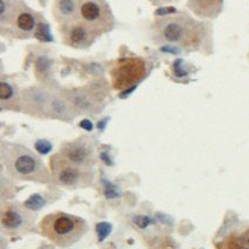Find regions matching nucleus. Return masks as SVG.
Returning a JSON list of instances; mask_svg holds the SVG:
<instances>
[{
    "label": "nucleus",
    "instance_id": "nucleus-3",
    "mask_svg": "<svg viewBox=\"0 0 249 249\" xmlns=\"http://www.w3.org/2000/svg\"><path fill=\"white\" fill-rule=\"evenodd\" d=\"M39 231L49 241L60 248H67L80 241L89 231V225L76 215L55 212L42 217Z\"/></svg>",
    "mask_w": 249,
    "mask_h": 249
},
{
    "label": "nucleus",
    "instance_id": "nucleus-10",
    "mask_svg": "<svg viewBox=\"0 0 249 249\" xmlns=\"http://www.w3.org/2000/svg\"><path fill=\"white\" fill-rule=\"evenodd\" d=\"M59 154L74 165L90 167L95 165V149L89 138L81 137L76 140L64 142L59 149Z\"/></svg>",
    "mask_w": 249,
    "mask_h": 249
},
{
    "label": "nucleus",
    "instance_id": "nucleus-11",
    "mask_svg": "<svg viewBox=\"0 0 249 249\" xmlns=\"http://www.w3.org/2000/svg\"><path fill=\"white\" fill-rule=\"evenodd\" d=\"M60 35L64 44L79 50L89 49L94 44L98 36H100L92 28L78 19L60 25Z\"/></svg>",
    "mask_w": 249,
    "mask_h": 249
},
{
    "label": "nucleus",
    "instance_id": "nucleus-6",
    "mask_svg": "<svg viewBox=\"0 0 249 249\" xmlns=\"http://www.w3.org/2000/svg\"><path fill=\"white\" fill-rule=\"evenodd\" d=\"M65 94L76 115H94L103 109L105 99L107 97V89L100 83H95L89 86L66 90Z\"/></svg>",
    "mask_w": 249,
    "mask_h": 249
},
{
    "label": "nucleus",
    "instance_id": "nucleus-23",
    "mask_svg": "<svg viewBox=\"0 0 249 249\" xmlns=\"http://www.w3.org/2000/svg\"><path fill=\"white\" fill-rule=\"evenodd\" d=\"M177 13V10L174 7H162L159 8V10L155 12L157 16H161V17H165V16H169V14H173Z\"/></svg>",
    "mask_w": 249,
    "mask_h": 249
},
{
    "label": "nucleus",
    "instance_id": "nucleus-4",
    "mask_svg": "<svg viewBox=\"0 0 249 249\" xmlns=\"http://www.w3.org/2000/svg\"><path fill=\"white\" fill-rule=\"evenodd\" d=\"M0 25L2 35L17 39L32 38L39 26L36 13L22 0H0Z\"/></svg>",
    "mask_w": 249,
    "mask_h": 249
},
{
    "label": "nucleus",
    "instance_id": "nucleus-21",
    "mask_svg": "<svg viewBox=\"0 0 249 249\" xmlns=\"http://www.w3.org/2000/svg\"><path fill=\"white\" fill-rule=\"evenodd\" d=\"M112 226L107 222H101L97 225V234L99 237V241H104L106 239L107 235L111 233Z\"/></svg>",
    "mask_w": 249,
    "mask_h": 249
},
{
    "label": "nucleus",
    "instance_id": "nucleus-13",
    "mask_svg": "<svg viewBox=\"0 0 249 249\" xmlns=\"http://www.w3.org/2000/svg\"><path fill=\"white\" fill-rule=\"evenodd\" d=\"M75 115L76 113L73 109L65 92L53 90L49 107H47V118L56 119V120L65 121V123H72Z\"/></svg>",
    "mask_w": 249,
    "mask_h": 249
},
{
    "label": "nucleus",
    "instance_id": "nucleus-15",
    "mask_svg": "<svg viewBox=\"0 0 249 249\" xmlns=\"http://www.w3.org/2000/svg\"><path fill=\"white\" fill-rule=\"evenodd\" d=\"M0 97H1V108L21 111V90L7 80L1 81L0 86Z\"/></svg>",
    "mask_w": 249,
    "mask_h": 249
},
{
    "label": "nucleus",
    "instance_id": "nucleus-19",
    "mask_svg": "<svg viewBox=\"0 0 249 249\" xmlns=\"http://www.w3.org/2000/svg\"><path fill=\"white\" fill-rule=\"evenodd\" d=\"M149 249H179V246L172 237L163 236L155 240Z\"/></svg>",
    "mask_w": 249,
    "mask_h": 249
},
{
    "label": "nucleus",
    "instance_id": "nucleus-22",
    "mask_svg": "<svg viewBox=\"0 0 249 249\" xmlns=\"http://www.w3.org/2000/svg\"><path fill=\"white\" fill-rule=\"evenodd\" d=\"M36 148L38 149V152L41 153V154H47V153L52 149V145L46 140H39L36 141Z\"/></svg>",
    "mask_w": 249,
    "mask_h": 249
},
{
    "label": "nucleus",
    "instance_id": "nucleus-9",
    "mask_svg": "<svg viewBox=\"0 0 249 249\" xmlns=\"http://www.w3.org/2000/svg\"><path fill=\"white\" fill-rule=\"evenodd\" d=\"M36 212L30 211L24 205L8 201L1 205V229L7 235H22L32 229L36 223Z\"/></svg>",
    "mask_w": 249,
    "mask_h": 249
},
{
    "label": "nucleus",
    "instance_id": "nucleus-12",
    "mask_svg": "<svg viewBox=\"0 0 249 249\" xmlns=\"http://www.w3.org/2000/svg\"><path fill=\"white\" fill-rule=\"evenodd\" d=\"M52 89L45 86H32L21 90V111L35 118H47Z\"/></svg>",
    "mask_w": 249,
    "mask_h": 249
},
{
    "label": "nucleus",
    "instance_id": "nucleus-16",
    "mask_svg": "<svg viewBox=\"0 0 249 249\" xmlns=\"http://www.w3.org/2000/svg\"><path fill=\"white\" fill-rule=\"evenodd\" d=\"M80 0H54V17L59 24L74 20L78 16Z\"/></svg>",
    "mask_w": 249,
    "mask_h": 249
},
{
    "label": "nucleus",
    "instance_id": "nucleus-18",
    "mask_svg": "<svg viewBox=\"0 0 249 249\" xmlns=\"http://www.w3.org/2000/svg\"><path fill=\"white\" fill-rule=\"evenodd\" d=\"M46 203V199H44L40 194H35L25 201L24 206L30 209V211L38 212L39 209H41Z\"/></svg>",
    "mask_w": 249,
    "mask_h": 249
},
{
    "label": "nucleus",
    "instance_id": "nucleus-20",
    "mask_svg": "<svg viewBox=\"0 0 249 249\" xmlns=\"http://www.w3.org/2000/svg\"><path fill=\"white\" fill-rule=\"evenodd\" d=\"M51 69V61L49 58L46 56H40L36 62V73H38V76L42 78L44 75H47V72H49Z\"/></svg>",
    "mask_w": 249,
    "mask_h": 249
},
{
    "label": "nucleus",
    "instance_id": "nucleus-5",
    "mask_svg": "<svg viewBox=\"0 0 249 249\" xmlns=\"http://www.w3.org/2000/svg\"><path fill=\"white\" fill-rule=\"evenodd\" d=\"M52 182L67 189L86 188L93 183L94 171L90 167H81L70 162L59 153L50 160Z\"/></svg>",
    "mask_w": 249,
    "mask_h": 249
},
{
    "label": "nucleus",
    "instance_id": "nucleus-1",
    "mask_svg": "<svg viewBox=\"0 0 249 249\" xmlns=\"http://www.w3.org/2000/svg\"><path fill=\"white\" fill-rule=\"evenodd\" d=\"M153 27L159 41L192 52L202 51L211 40L209 26L185 13L160 17Z\"/></svg>",
    "mask_w": 249,
    "mask_h": 249
},
{
    "label": "nucleus",
    "instance_id": "nucleus-14",
    "mask_svg": "<svg viewBox=\"0 0 249 249\" xmlns=\"http://www.w3.org/2000/svg\"><path fill=\"white\" fill-rule=\"evenodd\" d=\"M189 10L203 19H215L223 8V0H188Z\"/></svg>",
    "mask_w": 249,
    "mask_h": 249
},
{
    "label": "nucleus",
    "instance_id": "nucleus-17",
    "mask_svg": "<svg viewBox=\"0 0 249 249\" xmlns=\"http://www.w3.org/2000/svg\"><path fill=\"white\" fill-rule=\"evenodd\" d=\"M216 249H249V229L234 231L215 243Z\"/></svg>",
    "mask_w": 249,
    "mask_h": 249
},
{
    "label": "nucleus",
    "instance_id": "nucleus-8",
    "mask_svg": "<svg viewBox=\"0 0 249 249\" xmlns=\"http://www.w3.org/2000/svg\"><path fill=\"white\" fill-rule=\"evenodd\" d=\"M147 75V65L142 58L128 56L115 61L111 70L112 87L115 90H126L137 86Z\"/></svg>",
    "mask_w": 249,
    "mask_h": 249
},
{
    "label": "nucleus",
    "instance_id": "nucleus-7",
    "mask_svg": "<svg viewBox=\"0 0 249 249\" xmlns=\"http://www.w3.org/2000/svg\"><path fill=\"white\" fill-rule=\"evenodd\" d=\"M99 36L114 28V16L106 0H80L76 18Z\"/></svg>",
    "mask_w": 249,
    "mask_h": 249
},
{
    "label": "nucleus",
    "instance_id": "nucleus-2",
    "mask_svg": "<svg viewBox=\"0 0 249 249\" xmlns=\"http://www.w3.org/2000/svg\"><path fill=\"white\" fill-rule=\"evenodd\" d=\"M0 158L8 177L36 183L52 182L51 171L36 153L18 143L1 141Z\"/></svg>",
    "mask_w": 249,
    "mask_h": 249
}]
</instances>
